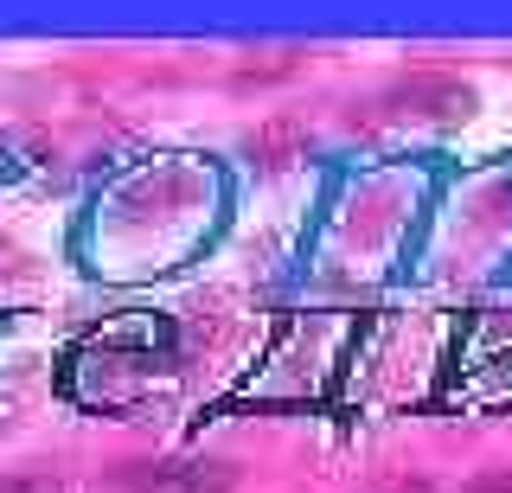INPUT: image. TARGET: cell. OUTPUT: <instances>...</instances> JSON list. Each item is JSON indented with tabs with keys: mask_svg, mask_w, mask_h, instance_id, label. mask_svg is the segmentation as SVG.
Masks as SVG:
<instances>
[{
	"mask_svg": "<svg viewBox=\"0 0 512 493\" xmlns=\"http://www.w3.org/2000/svg\"><path fill=\"white\" fill-rule=\"evenodd\" d=\"M180 327L167 314H148V308H128V314H109L96 321L84 340L64 353V372L58 385L71 404L96 410V417H141L148 404L173 397L180 385Z\"/></svg>",
	"mask_w": 512,
	"mask_h": 493,
	"instance_id": "1",
	"label": "cell"
},
{
	"mask_svg": "<svg viewBox=\"0 0 512 493\" xmlns=\"http://www.w3.org/2000/svg\"><path fill=\"white\" fill-rule=\"evenodd\" d=\"M231 474L212 468V474H199V468H154V474H135V487L141 493H218Z\"/></svg>",
	"mask_w": 512,
	"mask_h": 493,
	"instance_id": "4",
	"label": "cell"
},
{
	"mask_svg": "<svg viewBox=\"0 0 512 493\" xmlns=\"http://www.w3.org/2000/svg\"><path fill=\"white\" fill-rule=\"evenodd\" d=\"M416 493H512V481H468V487H416Z\"/></svg>",
	"mask_w": 512,
	"mask_h": 493,
	"instance_id": "6",
	"label": "cell"
},
{
	"mask_svg": "<svg viewBox=\"0 0 512 493\" xmlns=\"http://www.w3.org/2000/svg\"><path fill=\"white\" fill-rule=\"evenodd\" d=\"M0 493H64V481H52V474H7Z\"/></svg>",
	"mask_w": 512,
	"mask_h": 493,
	"instance_id": "5",
	"label": "cell"
},
{
	"mask_svg": "<svg viewBox=\"0 0 512 493\" xmlns=\"http://www.w3.org/2000/svg\"><path fill=\"white\" fill-rule=\"evenodd\" d=\"M365 314L352 308H314V314H288L276 327V340L263 346L256 372L237 385V404H263V410H295V404H327L346 385V365L359 353Z\"/></svg>",
	"mask_w": 512,
	"mask_h": 493,
	"instance_id": "2",
	"label": "cell"
},
{
	"mask_svg": "<svg viewBox=\"0 0 512 493\" xmlns=\"http://www.w3.org/2000/svg\"><path fill=\"white\" fill-rule=\"evenodd\" d=\"M429 404L448 417H500L512 410V308L461 314L442 353V378Z\"/></svg>",
	"mask_w": 512,
	"mask_h": 493,
	"instance_id": "3",
	"label": "cell"
}]
</instances>
